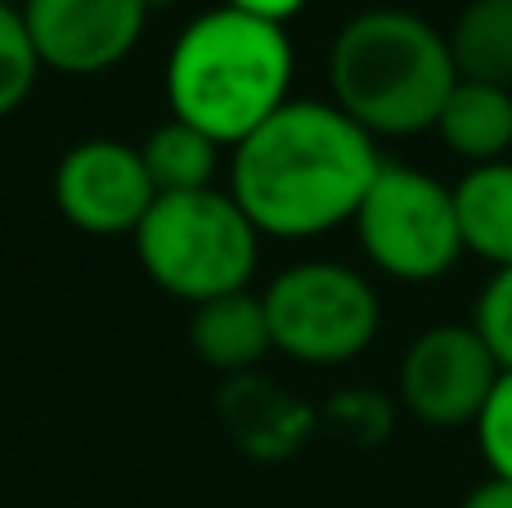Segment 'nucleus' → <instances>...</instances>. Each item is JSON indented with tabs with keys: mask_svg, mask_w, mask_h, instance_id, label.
I'll list each match as a JSON object with an SVG mask.
<instances>
[{
	"mask_svg": "<svg viewBox=\"0 0 512 508\" xmlns=\"http://www.w3.org/2000/svg\"><path fill=\"white\" fill-rule=\"evenodd\" d=\"M23 23L45 72L99 77L140 45L144 0H23Z\"/></svg>",
	"mask_w": 512,
	"mask_h": 508,
	"instance_id": "9",
	"label": "nucleus"
},
{
	"mask_svg": "<svg viewBox=\"0 0 512 508\" xmlns=\"http://www.w3.org/2000/svg\"><path fill=\"white\" fill-rule=\"evenodd\" d=\"M0 5H23V0H0Z\"/></svg>",
	"mask_w": 512,
	"mask_h": 508,
	"instance_id": "22",
	"label": "nucleus"
},
{
	"mask_svg": "<svg viewBox=\"0 0 512 508\" xmlns=\"http://www.w3.org/2000/svg\"><path fill=\"white\" fill-rule=\"evenodd\" d=\"M382 158L333 99H288L230 149V198L261 239H319L355 221Z\"/></svg>",
	"mask_w": 512,
	"mask_h": 508,
	"instance_id": "1",
	"label": "nucleus"
},
{
	"mask_svg": "<svg viewBox=\"0 0 512 508\" xmlns=\"http://www.w3.org/2000/svg\"><path fill=\"white\" fill-rule=\"evenodd\" d=\"M463 252L490 261L495 270L512 266V158L468 167L454 185Z\"/></svg>",
	"mask_w": 512,
	"mask_h": 508,
	"instance_id": "13",
	"label": "nucleus"
},
{
	"mask_svg": "<svg viewBox=\"0 0 512 508\" xmlns=\"http://www.w3.org/2000/svg\"><path fill=\"white\" fill-rule=\"evenodd\" d=\"M221 144L212 135L194 131L189 122L167 117L153 126L149 140L140 144L144 171H149L153 189L162 194H198V189H216V171H221Z\"/></svg>",
	"mask_w": 512,
	"mask_h": 508,
	"instance_id": "15",
	"label": "nucleus"
},
{
	"mask_svg": "<svg viewBox=\"0 0 512 508\" xmlns=\"http://www.w3.org/2000/svg\"><path fill=\"white\" fill-rule=\"evenodd\" d=\"M274 351L301 365H346L382 329V302L360 270L342 261H297L261 293Z\"/></svg>",
	"mask_w": 512,
	"mask_h": 508,
	"instance_id": "5",
	"label": "nucleus"
},
{
	"mask_svg": "<svg viewBox=\"0 0 512 508\" xmlns=\"http://www.w3.org/2000/svg\"><path fill=\"white\" fill-rule=\"evenodd\" d=\"M41 59H36V45L27 36L23 9L18 5H0V117L18 113L27 104V95L36 90L41 77Z\"/></svg>",
	"mask_w": 512,
	"mask_h": 508,
	"instance_id": "16",
	"label": "nucleus"
},
{
	"mask_svg": "<svg viewBox=\"0 0 512 508\" xmlns=\"http://www.w3.org/2000/svg\"><path fill=\"white\" fill-rule=\"evenodd\" d=\"M454 81L450 41L414 9H360L337 27L328 50L333 104L373 140L436 131Z\"/></svg>",
	"mask_w": 512,
	"mask_h": 508,
	"instance_id": "3",
	"label": "nucleus"
},
{
	"mask_svg": "<svg viewBox=\"0 0 512 508\" xmlns=\"http://www.w3.org/2000/svg\"><path fill=\"white\" fill-rule=\"evenodd\" d=\"M221 5H230V9H243V14H252V18H265V23H288V18H297L301 9L310 5V0H221Z\"/></svg>",
	"mask_w": 512,
	"mask_h": 508,
	"instance_id": "19",
	"label": "nucleus"
},
{
	"mask_svg": "<svg viewBox=\"0 0 512 508\" xmlns=\"http://www.w3.org/2000/svg\"><path fill=\"white\" fill-rule=\"evenodd\" d=\"M360 248L382 275L405 284H432L450 275L463 257V234L454 216V189L405 162H382L355 212Z\"/></svg>",
	"mask_w": 512,
	"mask_h": 508,
	"instance_id": "6",
	"label": "nucleus"
},
{
	"mask_svg": "<svg viewBox=\"0 0 512 508\" xmlns=\"http://www.w3.org/2000/svg\"><path fill=\"white\" fill-rule=\"evenodd\" d=\"M189 342H194L198 360L207 369H216V374H225V378L256 374V365L274 351L261 293L243 288V293L212 297V302L194 306Z\"/></svg>",
	"mask_w": 512,
	"mask_h": 508,
	"instance_id": "10",
	"label": "nucleus"
},
{
	"mask_svg": "<svg viewBox=\"0 0 512 508\" xmlns=\"http://www.w3.org/2000/svg\"><path fill=\"white\" fill-rule=\"evenodd\" d=\"M499 360L472 324L423 329L400 360V405L427 428H468L499 383Z\"/></svg>",
	"mask_w": 512,
	"mask_h": 508,
	"instance_id": "7",
	"label": "nucleus"
},
{
	"mask_svg": "<svg viewBox=\"0 0 512 508\" xmlns=\"http://www.w3.org/2000/svg\"><path fill=\"white\" fill-rule=\"evenodd\" d=\"M459 508H512V482H504V477H486L481 486H472V491L463 495Z\"/></svg>",
	"mask_w": 512,
	"mask_h": 508,
	"instance_id": "20",
	"label": "nucleus"
},
{
	"mask_svg": "<svg viewBox=\"0 0 512 508\" xmlns=\"http://www.w3.org/2000/svg\"><path fill=\"white\" fill-rule=\"evenodd\" d=\"M131 239L144 275L167 297L189 306L243 293L261 261V234L230 198V189L153 198Z\"/></svg>",
	"mask_w": 512,
	"mask_h": 508,
	"instance_id": "4",
	"label": "nucleus"
},
{
	"mask_svg": "<svg viewBox=\"0 0 512 508\" xmlns=\"http://www.w3.org/2000/svg\"><path fill=\"white\" fill-rule=\"evenodd\" d=\"M477 446H481V459H486L490 477H504L512 482V374L504 369L495 383V392L486 396L477 414Z\"/></svg>",
	"mask_w": 512,
	"mask_h": 508,
	"instance_id": "17",
	"label": "nucleus"
},
{
	"mask_svg": "<svg viewBox=\"0 0 512 508\" xmlns=\"http://www.w3.org/2000/svg\"><path fill=\"white\" fill-rule=\"evenodd\" d=\"M292 68L297 54L279 23L216 5L176 36L162 90L176 122L234 149L292 99Z\"/></svg>",
	"mask_w": 512,
	"mask_h": 508,
	"instance_id": "2",
	"label": "nucleus"
},
{
	"mask_svg": "<svg viewBox=\"0 0 512 508\" xmlns=\"http://www.w3.org/2000/svg\"><path fill=\"white\" fill-rule=\"evenodd\" d=\"M221 414L230 423L234 441L252 450L256 459H283L306 441L310 432V410L283 396L274 383L256 374L230 378V392L221 401Z\"/></svg>",
	"mask_w": 512,
	"mask_h": 508,
	"instance_id": "12",
	"label": "nucleus"
},
{
	"mask_svg": "<svg viewBox=\"0 0 512 508\" xmlns=\"http://www.w3.org/2000/svg\"><path fill=\"white\" fill-rule=\"evenodd\" d=\"M144 5H149V14H153V9H167V5H176V0H144Z\"/></svg>",
	"mask_w": 512,
	"mask_h": 508,
	"instance_id": "21",
	"label": "nucleus"
},
{
	"mask_svg": "<svg viewBox=\"0 0 512 508\" xmlns=\"http://www.w3.org/2000/svg\"><path fill=\"white\" fill-rule=\"evenodd\" d=\"M472 329L486 338V347H490V356L499 360V369L512 374V266L495 270L490 284L481 288Z\"/></svg>",
	"mask_w": 512,
	"mask_h": 508,
	"instance_id": "18",
	"label": "nucleus"
},
{
	"mask_svg": "<svg viewBox=\"0 0 512 508\" xmlns=\"http://www.w3.org/2000/svg\"><path fill=\"white\" fill-rule=\"evenodd\" d=\"M445 41L463 81L512 90V0H468Z\"/></svg>",
	"mask_w": 512,
	"mask_h": 508,
	"instance_id": "14",
	"label": "nucleus"
},
{
	"mask_svg": "<svg viewBox=\"0 0 512 508\" xmlns=\"http://www.w3.org/2000/svg\"><path fill=\"white\" fill-rule=\"evenodd\" d=\"M436 135H441L445 149H450L454 158H463L468 167L504 162L512 153V90L459 77L441 104Z\"/></svg>",
	"mask_w": 512,
	"mask_h": 508,
	"instance_id": "11",
	"label": "nucleus"
},
{
	"mask_svg": "<svg viewBox=\"0 0 512 508\" xmlns=\"http://www.w3.org/2000/svg\"><path fill=\"white\" fill-rule=\"evenodd\" d=\"M153 189L149 171H144L140 144L126 140H95L72 144L54 167V207L59 216L81 234L95 239H113V234H135L140 221L149 216Z\"/></svg>",
	"mask_w": 512,
	"mask_h": 508,
	"instance_id": "8",
	"label": "nucleus"
}]
</instances>
